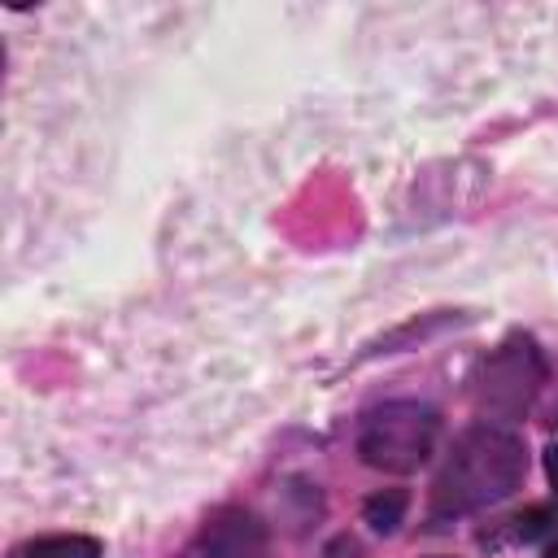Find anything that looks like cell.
<instances>
[{
    "instance_id": "3957f363",
    "label": "cell",
    "mask_w": 558,
    "mask_h": 558,
    "mask_svg": "<svg viewBox=\"0 0 558 558\" xmlns=\"http://www.w3.org/2000/svg\"><path fill=\"white\" fill-rule=\"evenodd\" d=\"M541 375H545V366H541V357H536V349L523 340H514V344H506L501 353H493L488 362H484V371H480V401L484 405H493V410H523L532 397H536V384H541Z\"/></svg>"
},
{
    "instance_id": "5b68a950",
    "label": "cell",
    "mask_w": 558,
    "mask_h": 558,
    "mask_svg": "<svg viewBox=\"0 0 558 558\" xmlns=\"http://www.w3.org/2000/svg\"><path fill=\"white\" fill-rule=\"evenodd\" d=\"M401 514H405V493H397V488L375 493V497L366 501V523H371L375 532H392V527L401 523Z\"/></svg>"
},
{
    "instance_id": "6da1fadb",
    "label": "cell",
    "mask_w": 558,
    "mask_h": 558,
    "mask_svg": "<svg viewBox=\"0 0 558 558\" xmlns=\"http://www.w3.org/2000/svg\"><path fill=\"white\" fill-rule=\"evenodd\" d=\"M519 480H523L519 436L480 423L449 449V458L436 475V488H432L436 514H466V510L493 506L506 493H514Z\"/></svg>"
},
{
    "instance_id": "52a82bcc",
    "label": "cell",
    "mask_w": 558,
    "mask_h": 558,
    "mask_svg": "<svg viewBox=\"0 0 558 558\" xmlns=\"http://www.w3.org/2000/svg\"><path fill=\"white\" fill-rule=\"evenodd\" d=\"M545 558H558V545H554V549H545Z\"/></svg>"
},
{
    "instance_id": "7a4b0ae2",
    "label": "cell",
    "mask_w": 558,
    "mask_h": 558,
    "mask_svg": "<svg viewBox=\"0 0 558 558\" xmlns=\"http://www.w3.org/2000/svg\"><path fill=\"white\" fill-rule=\"evenodd\" d=\"M436 445V410L418 401H388L366 414L357 432V453L379 471H414Z\"/></svg>"
},
{
    "instance_id": "277c9868",
    "label": "cell",
    "mask_w": 558,
    "mask_h": 558,
    "mask_svg": "<svg viewBox=\"0 0 558 558\" xmlns=\"http://www.w3.org/2000/svg\"><path fill=\"white\" fill-rule=\"evenodd\" d=\"M13 558H100V541L78 536V532H70V536H39V541L13 549Z\"/></svg>"
},
{
    "instance_id": "8992f818",
    "label": "cell",
    "mask_w": 558,
    "mask_h": 558,
    "mask_svg": "<svg viewBox=\"0 0 558 558\" xmlns=\"http://www.w3.org/2000/svg\"><path fill=\"white\" fill-rule=\"evenodd\" d=\"M545 471H549V484H554V493H558V445L545 453Z\"/></svg>"
}]
</instances>
